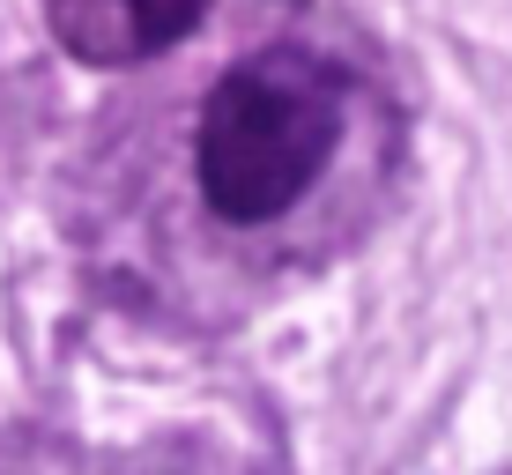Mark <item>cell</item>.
<instances>
[{
    "label": "cell",
    "instance_id": "1",
    "mask_svg": "<svg viewBox=\"0 0 512 475\" xmlns=\"http://www.w3.org/2000/svg\"><path fill=\"white\" fill-rule=\"evenodd\" d=\"M342 142V82L327 60L297 45L253 52L208 90L193 171L223 223H275L305 201Z\"/></svg>",
    "mask_w": 512,
    "mask_h": 475
},
{
    "label": "cell",
    "instance_id": "2",
    "mask_svg": "<svg viewBox=\"0 0 512 475\" xmlns=\"http://www.w3.org/2000/svg\"><path fill=\"white\" fill-rule=\"evenodd\" d=\"M119 15H127V52H156V45H179L208 15V0H119Z\"/></svg>",
    "mask_w": 512,
    "mask_h": 475
}]
</instances>
